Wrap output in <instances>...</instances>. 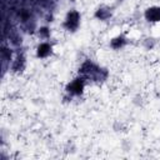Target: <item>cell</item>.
<instances>
[{
    "label": "cell",
    "instance_id": "cell-1",
    "mask_svg": "<svg viewBox=\"0 0 160 160\" xmlns=\"http://www.w3.org/2000/svg\"><path fill=\"white\" fill-rule=\"evenodd\" d=\"M148 18L150 20H160V9H151L148 11Z\"/></svg>",
    "mask_w": 160,
    "mask_h": 160
}]
</instances>
